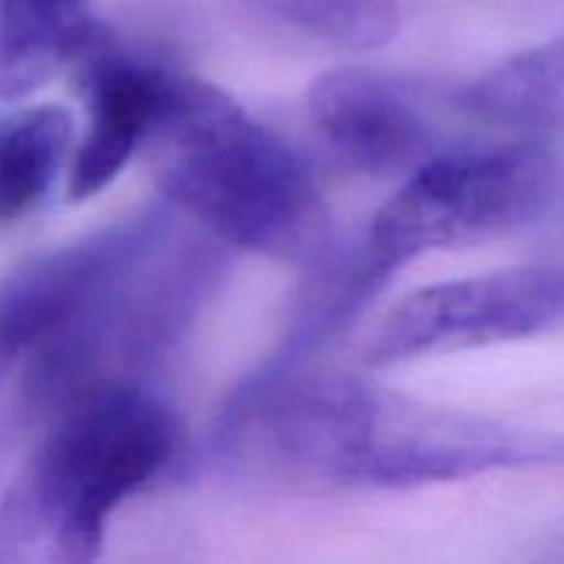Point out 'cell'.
Masks as SVG:
<instances>
[{"instance_id":"cell-1","label":"cell","mask_w":564,"mask_h":564,"mask_svg":"<svg viewBox=\"0 0 564 564\" xmlns=\"http://www.w3.org/2000/svg\"><path fill=\"white\" fill-rule=\"evenodd\" d=\"M248 427L290 471L336 488L408 490L564 466V433L430 405L347 375L262 369L240 389L220 438Z\"/></svg>"},{"instance_id":"cell-2","label":"cell","mask_w":564,"mask_h":564,"mask_svg":"<svg viewBox=\"0 0 564 564\" xmlns=\"http://www.w3.org/2000/svg\"><path fill=\"white\" fill-rule=\"evenodd\" d=\"M158 209L33 253L0 281V380L66 402L158 361Z\"/></svg>"},{"instance_id":"cell-3","label":"cell","mask_w":564,"mask_h":564,"mask_svg":"<svg viewBox=\"0 0 564 564\" xmlns=\"http://www.w3.org/2000/svg\"><path fill=\"white\" fill-rule=\"evenodd\" d=\"M165 202L220 246L312 268L330 213L301 154L207 80L176 75L149 141Z\"/></svg>"},{"instance_id":"cell-4","label":"cell","mask_w":564,"mask_h":564,"mask_svg":"<svg viewBox=\"0 0 564 564\" xmlns=\"http://www.w3.org/2000/svg\"><path fill=\"white\" fill-rule=\"evenodd\" d=\"M176 452V419L138 380L69 397L0 499V562H94L116 510L165 477Z\"/></svg>"},{"instance_id":"cell-5","label":"cell","mask_w":564,"mask_h":564,"mask_svg":"<svg viewBox=\"0 0 564 564\" xmlns=\"http://www.w3.org/2000/svg\"><path fill=\"white\" fill-rule=\"evenodd\" d=\"M554 174L540 143L438 152L378 209L367 246L397 270L430 251L501 237L540 215Z\"/></svg>"},{"instance_id":"cell-6","label":"cell","mask_w":564,"mask_h":564,"mask_svg":"<svg viewBox=\"0 0 564 564\" xmlns=\"http://www.w3.org/2000/svg\"><path fill=\"white\" fill-rule=\"evenodd\" d=\"M564 323V268H512L408 295L369 339L375 367L527 339Z\"/></svg>"},{"instance_id":"cell-7","label":"cell","mask_w":564,"mask_h":564,"mask_svg":"<svg viewBox=\"0 0 564 564\" xmlns=\"http://www.w3.org/2000/svg\"><path fill=\"white\" fill-rule=\"evenodd\" d=\"M75 66L80 69L88 121L72 152L66 196L86 202L127 169L138 149L149 147L180 72L127 53L102 22Z\"/></svg>"},{"instance_id":"cell-8","label":"cell","mask_w":564,"mask_h":564,"mask_svg":"<svg viewBox=\"0 0 564 564\" xmlns=\"http://www.w3.org/2000/svg\"><path fill=\"white\" fill-rule=\"evenodd\" d=\"M308 119L325 147L369 176H402L438 154V132L416 88L367 66H341L308 88Z\"/></svg>"},{"instance_id":"cell-9","label":"cell","mask_w":564,"mask_h":564,"mask_svg":"<svg viewBox=\"0 0 564 564\" xmlns=\"http://www.w3.org/2000/svg\"><path fill=\"white\" fill-rule=\"evenodd\" d=\"M457 102L477 119L507 130L564 132V36L490 66L463 86Z\"/></svg>"},{"instance_id":"cell-10","label":"cell","mask_w":564,"mask_h":564,"mask_svg":"<svg viewBox=\"0 0 564 564\" xmlns=\"http://www.w3.org/2000/svg\"><path fill=\"white\" fill-rule=\"evenodd\" d=\"M72 141L75 124L61 105L0 110V226L22 220L50 196Z\"/></svg>"},{"instance_id":"cell-11","label":"cell","mask_w":564,"mask_h":564,"mask_svg":"<svg viewBox=\"0 0 564 564\" xmlns=\"http://www.w3.org/2000/svg\"><path fill=\"white\" fill-rule=\"evenodd\" d=\"M275 25L339 53H372L400 31L397 0H242Z\"/></svg>"},{"instance_id":"cell-12","label":"cell","mask_w":564,"mask_h":564,"mask_svg":"<svg viewBox=\"0 0 564 564\" xmlns=\"http://www.w3.org/2000/svg\"><path fill=\"white\" fill-rule=\"evenodd\" d=\"M551 556H556V560L564 562V532H560L554 538V554H551Z\"/></svg>"}]
</instances>
